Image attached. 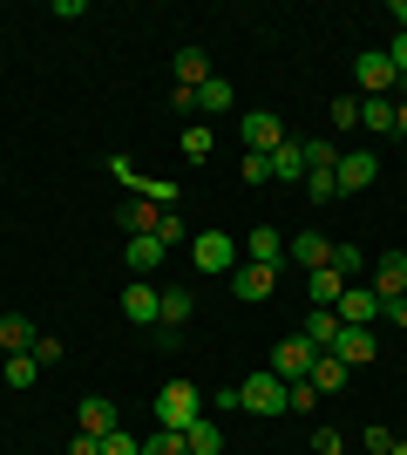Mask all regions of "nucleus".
<instances>
[{"label":"nucleus","mask_w":407,"mask_h":455,"mask_svg":"<svg viewBox=\"0 0 407 455\" xmlns=\"http://www.w3.org/2000/svg\"><path fill=\"white\" fill-rule=\"evenodd\" d=\"M238 408H252V415H286V408H292V387L271 374V367H258V374L238 380Z\"/></svg>","instance_id":"1"},{"label":"nucleus","mask_w":407,"mask_h":455,"mask_svg":"<svg viewBox=\"0 0 407 455\" xmlns=\"http://www.w3.org/2000/svg\"><path fill=\"white\" fill-rule=\"evenodd\" d=\"M191 421H204V395H197L191 380H170L163 395H156V428H191Z\"/></svg>","instance_id":"2"},{"label":"nucleus","mask_w":407,"mask_h":455,"mask_svg":"<svg viewBox=\"0 0 407 455\" xmlns=\"http://www.w3.org/2000/svg\"><path fill=\"white\" fill-rule=\"evenodd\" d=\"M312 361H319V347H312L306 340V333H292V340H278V347H271V374H278V380H286V387H292V380H306L312 374Z\"/></svg>","instance_id":"3"},{"label":"nucleus","mask_w":407,"mask_h":455,"mask_svg":"<svg viewBox=\"0 0 407 455\" xmlns=\"http://www.w3.org/2000/svg\"><path fill=\"white\" fill-rule=\"evenodd\" d=\"M191 259H197V272H224V279H231V272H238V238H224V231H197Z\"/></svg>","instance_id":"4"},{"label":"nucleus","mask_w":407,"mask_h":455,"mask_svg":"<svg viewBox=\"0 0 407 455\" xmlns=\"http://www.w3.org/2000/svg\"><path fill=\"white\" fill-rule=\"evenodd\" d=\"M238 136H245V150H252V156H271L278 143H286V123H278L271 109H252L245 123H238Z\"/></svg>","instance_id":"5"},{"label":"nucleus","mask_w":407,"mask_h":455,"mask_svg":"<svg viewBox=\"0 0 407 455\" xmlns=\"http://www.w3.org/2000/svg\"><path fill=\"white\" fill-rule=\"evenodd\" d=\"M353 76H360V95H387V89H401V76H394V61H387V48H367V55L353 61Z\"/></svg>","instance_id":"6"},{"label":"nucleus","mask_w":407,"mask_h":455,"mask_svg":"<svg viewBox=\"0 0 407 455\" xmlns=\"http://www.w3.org/2000/svg\"><path fill=\"white\" fill-rule=\"evenodd\" d=\"M286 259L299 272H319V266H333V238L326 231H299V238H286Z\"/></svg>","instance_id":"7"},{"label":"nucleus","mask_w":407,"mask_h":455,"mask_svg":"<svg viewBox=\"0 0 407 455\" xmlns=\"http://www.w3.org/2000/svg\"><path fill=\"white\" fill-rule=\"evenodd\" d=\"M326 354H333V361H347V367H373L380 347H373V326H340V340H333Z\"/></svg>","instance_id":"8"},{"label":"nucleus","mask_w":407,"mask_h":455,"mask_svg":"<svg viewBox=\"0 0 407 455\" xmlns=\"http://www.w3.org/2000/svg\"><path fill=\"white\" fill-rule=\"evenodd\" d=\"M156 313H163V285L136 279L129 292H122V320H129V326H156Z\"/></svg>","instance_id":"9"},{"label":"nucleus","mask_w":407,"mask_h":455,"mask_svg":"<svg viewBox=\"0 0 407 455\" xmlns=\"http://www.w3.org/2000/svg\"><path fill=\"white\" fill-rule=\"evenodd\" d=\"M333 313H340V326H373V320H380V292H367V285H347Z\"/></svg>","instance_id":"10"},{"label":"nucleus","mask_w":407,"mask_h":455,"mask_svg":"<svg viewBox=\"0 0 407 455\" xmlns=\"http://www.w3.org/2000/svg\"><path fill=\"white\" fill-rule=\"evenodd\" d=\"M170 76H176V89H204V82H211V55H204L197 41H184L176 61H170Z\"/></svg>","instance_id":"11"},{"label":"nucleus","mask_w":407,"mask_h":455,"mask_svg":"<svg viewBox=\"0 0 407 455\" xmlns=\"http://www.w3.org/2000/svg\"><path fill=\"white\" fill-rule=\"evenodd\" d=\"M75 421H82V435H116V428H122V421H116V401H102V395H89V401H82V408H75Z\"/></svg>","instance_id":"12"},{"label":"nucleus","mask_w":407,"mask_h":455,"mask_svg":"<svg viewBox=\"0 0 407 455\" xmlns=\"http://www.w3.org/2000/svg\"><path fill=\"white\" fill-rule=\"evenodd\" d=\"M245 259H252V266H286V238H278V231L271 225H258V231H245Z\"/></svg>","instance_id":"13"},{"label":"nucleus","mask_w":407,"mask_h":455,"mask_svg":"<svg viewBox=\"0 0 407 455\" xmlns=\"http://www.w3.org/2000/svg\"><path fill=\"white\" fill-rule=\"evenodd\" d=\"M333 177H340V197H347V190H367L373 177H380V164H373L367 150H353V156H340V171H333Z\"/></svg>","instance_id":"14"},{"label":"nucleus","mask_w":407,"mask_h":455,"mask_svg":"<svg viewBox=\"0 0 407 455\" xmlns=\"http://www.w3.org/2000/svg\"><path fill=\"white\" fill-rule=\"evenodd\" d=\"M373 292H380V299L407 292V251H380V266H373Z\"/></svg>","instance_id":"15"},{"label":"nucleus","mask_w":407,"mask_h":455,"mask_svg":"<svg viewBox=\"0 0 407 455\" xmlns=\"http://www.w3.org/2000/svg\"><path fill=\"white\" fill-rule=\"evenodd\" d=\"M271 177H278V184H306V143H278V150H271Z\"/></svg>","instance_id":"16"},{"label":"nucleus","mask_w":407,"mask_h":455,"mask_svg":"<svg viewBox=\"0 0 407 455\" xmlns=\"http://www.w3.org/2000/svg\"><path fill=\"white\" fill-rule=\"evenodd\" d=\"M231 292H238V299H252V306H265L271 299V266H238L231 272Z\"/></svg>","instance_id":"17"},{"label":"nucleus","mask_w":407,"mask_h":455,"mask_svg":"<svg viewBox=\"0 0 407 455\" xmlns=\"http://www.w3.org/2000/svg\"><path fill=\"white\" fill-rule=\"evenodd\" d=\"M122 259H129V272H136V279H150V272L163 266V259H170V245H163V238H129V251H122Z\"/></svg>","instance_id":"18"},{"label":"nucleus","mask_w":407,"mask_h":455,"mask_svg":"<svg viewBox=\"0 0 407 455\" xmlns=\"http://www.w3.org/2000/svg\"><path fill=\"white\" fill-rule=\"evenodd\" d=\"M306 340L319 347V354L340 340V313H333V306H312V313H306Z\"/></svg>","instance_id":"19"},{"label":"nucleus","mask_w":407,"mask_h":455,"mask_svg":"<svg viewBox=\"0 0 407 455\" xmlns=\"http://www.w3.org/2000/svg\"><path fill=\"white\" fill-rule=\"evenodd\" d=\"M347 374H353V367L347 361H333V354H319V361H312V387H319V395H340V387H347Z\"/></svg>","instance_id":"20"},{"label":"nucleus","mask_w":407,"mask_h":455,"mask_svg":"<svg viewBox=\"0 0 407 455\" xmlns=\"http://www.w3.org/2000/svg\"><path fill=\"white\" fill-rule=\"evenodd\" d=\"M231 102H238V89H231V82H224V76H211V82H204V89H197V109H204V116H224V109H231Z\"/></svg>","instance_id":"21"},{"label":"nucleus","mask_w":407,"mask_h":455,"mask_svg":"<svg viewBox=\"0 0 407 455\" xmlns=\"http://www.w3.org/2000/svg\"><path fill=\"white\" fill-rule=\"evenodd\" d=\"M306 285H312V306H340V292H347V279L333 266H319V272H306Z\"/></svg>","instance_id":"22"},{"label":"nucleus","mask_w":407,"mask_h":455,"mask_svg":"<svg viewBox=\"0 0 407 455\" xmlns=\"http://www.w3.org/2000/svg\"><path fill=\"white\" fill-rule=\"evenodd\" d=\"M184 442H191V455H217V449H224V428L204 415V421H191V428H184Z\"/></svg>","instance_id":"23"},{"label":"nucleus","mask_w":407,"mask_h":455,"mask_svg":"<svg viewBox=\"0 0 407 455\" xmlns=\"http://www.w3.org/2000/svg\"><path fill=\"white\" fill-rule=\"evenodd\" d=\"M0 347H7V354H35V326L20 320V313H7V320H0Z\"/></svg>","instance_id":"24"},{"label":"nucleus","mask_w":407,"mask_h":455,"mask_svg":"<svg viewBox=\"0 0 407 455\" xmlns=\"http://www.w3.org/2000/svg\"><path fill=\"white\" fill-rule=\"evenodd\" d=\"M35 374H41L35 354H7V367H0V380H7V387H35Z\"/></svg>","instance_id":"25"},{"label":"nucleus","mask_w":407,"mask_h":455,"mask_svg":"<svg viewBox=\"0 0 407 455\" xmlns=\"http://www.w3.org/2000/svg\"><path fill=\"white\" fill-rule=\"evenodd\" d=\"M299 190H306L312 204H333V197H340V177H333V171H306V184H299Z\"/></svg>","instance_id":"26"},{"label":"nucleus","mask_w":407,"mask_h":455,"mask_svg":"<svg viewBox=\"0 0 407 455\" xmlns=\"http://www.w3.org/2000/svg\"><path fill=\"white\" fill-rule=\"evenodd\" d=\"M143 455H191V442L176 435V428H150V442H143Z\"/></svg>","instance_id":"27"},{"label":"nucleus","mask_w":407,"mask_h":455,"mask_svg":"<svg viewBox=\"0 0 407 455\" xmlns=\"http://www.w3.org/2000/svg\"><path fill=\"white\" fill-rule=\"evenodd\" d=\"M360 116H367V130L394 136V102H387V95H367V109H360Z\"/></svg>","instance_id":"28"},{"label":"nucleus","mask_w":407,"mask_h":455,"mask_svg":"<svg viewBox=\"0 0 407 455\" xmlns=\"http://www.w3.org/2000/svg\"><path fill=\"white\" fill-rule=\"evenodd\" d=\"M191 320V292H163V313H156V326H184Z\"/></svg>","instance_id":"29"},{"label":"nucleus","mask_w":407,"mask_h":455,"mask_svg":"<svg viewBox=\"0 0 407 455\" xmlns=\"http://www.w3.org/2000/svg\"><path fill=\"white\" fill-rule=\"evenodd\" d=\"M184 156H191V164H211V130H204V123L184 130Z\"/></svg>","instance_id":"30"},{"label":"nucleus","mask_w":407,"mask_h":455,"mask_svg":"<svg viewBox=\"0 0 407 455\" xmlns=\"http://www.w3.org/2000/svg\"><path fill=\"white\" fill-rule=\"evenodd\" d=\"M360 266H367V251H360V245H333V272H340V279H353Z\"/></svg>","instance_id":"31"},{"label":"nucleus","mask_w":407,"mask_h":455,"mask_svg":"<svg viewBox=\"0 0 407 455\" xmlns=\"http://www.w3.org/2000/svg\"><path fill=\"white\" fill-rule=\"evenodd\" d=\"M238 177H245V184H271V156H252V150H245V164H238Z\"/></svg>","instance_id":"32"},{"label":"nucleus","mask_w":407,"mask_h":455,"mask_svg":"<svg viewBox=\"0 0 407 455\" xmlns=\"http://www.w3.org/2000/svg\"><path fill=\"white\" fill-rule=\"evenodd\" d=\"M109 177H122V184H129L136 197H143V171H136V164H129V156H122V150L109 156Z\"/></svg>","instance_id":"33"},{"label":"nucleus","mask_w":407,"mask_h":455,"mask_svg":"<svg viewBox=\"0 0 407 455\" xmlns=\"http://www.w3.org/2000/svg\"><path fill=\"white\" fill-rule=\"evenodd\" d=\"M102 455H143V442L129 428H116V435H102Z\"/></svg>","instance_id":"34"},{"label":"nucleus","mask_w":407,"mask_h":455,"mask_svg":"<svg viewBox=\"0 0 407 455\" xmlns=\"http://www.w3.org/2000/svg\"><path fill=\"white\" fill-rule=\"evenodd\" d=\"M156 238H163V245H176V238H191V231H184V218H176V211H163V218H156Z\"/></svg>","instance_id":"35"},{"label":"nucleus","mask_w":407,"mask_h":455,"mask_svg":"<svg viewBox=\"0 0 407 455\" xmlns=\"http://www.w3.org/2000/svg\"><path fill=\"white\" fill-rule=\"evenodd\" d=\"M401 449V435H387V428H367V455H394Z\"/></svg>","instance_id":"36"},{"label":"nucleus","mask_w":407,"mask_h":455,"mask_svg":"<svg viewBox=\"0 0 407 455\" xmlns=\"http://www.w3.org/2000/svg\"><path fill=\"white\" fill-rule=\"evenodd\" d=\"M333 123H340V130H353V123H360V102H353V95H340V102H333Z\"/></svg>","instance_id":"37"},{"label":"nucleus","mask_w":407,"mask_h":455,"mask_svg":"<svg viewBox=\"0 0 407 455\" xmlns=\"http://www.w3.org/2000/svg\"><path fill=\"white\" fill-rule=\"evenodd\" d=\"M312 449H319V455H347V442H340V428H319V435H312Z\"/></svg>","instance_id":"38"},{"label":"nucleus","mask_w":407,"mask_h":455,"mask_svg":"<svg viewBox=\"0 0 407 455\" xmlns=\"http://www.w3.org/2000/svg\"><path fill=\"white\" fill-rule=\"evenodd\" d=\"M35 361H41V367H55V361H61V340H48V333H35Z\"/></svg>","instance_id":"39"},{"label":"nucleus","mask_w":407,"mask_h":455,"mask_svg":"<svg viewBox=\"0 0 407 455\" xmlns=\"http://www.w3.org/2000/svg\"><path fill=\"white\" fill-rule=\"evenodd\" d=\"M380 313H387L394 326H407V292H394V299H380Z\"/></svg>","instance_id":"40"},{"label":"nucleus","mask_w":407,"mask_h":455,"mask_svg":"<svg viewBox=\"0 0 407 455\" xmlns=\"http://www.w3.org/2000/svg\"><path fill=\"white\" fill-rule=\"evenodd\" d=\"M68 455H102V442L96 435H75V449H68Z\"/></svg>","instance_id":"41"},{"label":"nucleus","mask_w":407,"mask_h":455,"mask_svg":"<svg viewBox=\"0 0 407 455\" xmlns=\"http://www.w3.org/2000/svg\"><path fill=\"white\" fill-rule=\"evenodd\" d=\"M394 136H407V95L394 102Z\"/></svg>","instance_id":"42"},{"label":"nucleus","mask_w":407,"mask_h":455,"mask_svg":"<svg viewBox=\"0 0 407 455\" xmlns=\"http://www.w3.org/2000/svg\"><path fill=\"white\" fill-rule=\"evenodd\" d=\"M394 20H401V28H407V0H394Z\"/></svg>","instance_id":"43"},{"label":"nucleus","mask_w":407,"mask_h":455,"mask_svg":"<svg viewBox=\"0 0 407 455\" xmlns=\"http://www.w3.org/2000/svg\"><path fill=\"white\" fill-rule=\"evenodd\" d=\"M394 455H407V435H401V449H394Z\"/></svg>","instance_id":"44"}]
</instances>
